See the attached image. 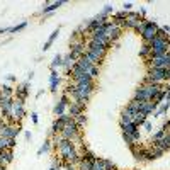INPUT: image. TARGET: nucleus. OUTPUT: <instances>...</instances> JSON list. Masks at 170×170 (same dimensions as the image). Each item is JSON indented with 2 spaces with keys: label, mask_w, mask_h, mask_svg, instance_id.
I'll return each instance as SVG.
<instances>
[{
  "label": "nucleus",
  "mask_w": 170,
  "mask_h": 170,
  "mask_svg": "<svg viewBox=\"0 0 170 170\" xmlns=\"http://www.w3.org/2000/svg\"><path fill=\"white\" fill-rule=\"evenodd\" d=\"M24 104H26V99L14 97V104H12V116L16 117L17 121H22V119L26 117V109H24Z\"/></svg>",
  "instance_id": "1"
},
{
  "label": "nucleus",
  "mask_w": 170,
  "mask_h": 170,
  "mask_svg": "<svg viewBox=\"0 0 170 170\" xmlns=\"http://www.w3.org/2000/svg\"><path fill=\"white\" fill-rule=\"evenodd\" d=\"M80 131H82V129H80V128L77 126L75 119H72L70 122H66V124H65L63 131H61L60 134H61V138H63V139H73L75 136H77V134L80 133Z\"/></svg>",
  "instance_id": "2"
},
{
  "label": "nucleus",
  "mask_w": 170,
  "mask_h": 170,
  "mask_svg": "<svg viewBox=\"0 0 170 170\" xmlns=\"http://www.w3.org/2000/svg\"><path fill=\"white\" fill-rule=\"evenodd\" d=\"M158 24L155 21H150L146 22V29L143 31V34H141V39H143V42H150L151 39H153L155 36H157V29H158Z\"/></svg>",
  "instance_id": "3"
},
{
  "label": "nucleus",
  "mask_w": 170,
  "mask_h": 170,
  "mask_svg": "<svg viewBox=\"0 0 170 170\" xmlns=\"http://www.w3.org/2000/svg\"><path fill=\"white\" fill-rule=\"evenodd\" d=\"M70 104H72L70 97H68V95H61L60 102H56V106L53 107L54 116H61V114H65V112H66V107H68Z\"/></svg>",
  "instance_id": "4"
},
{
  "label": "nucleus",
  "mask_w": 170,
  "mask_h": 170,
  "mask_svg": "<svg viewBox=\"0 0 170 170\" xmlns=\"http://www.w3.org/2000/svg\"><path fill=\"white\" fill-rule=\"evenodd\" d=\"M85 107H87V102H80V101H75L68 106V114L72 117L78 116V114H84L85 112Z\"/></svg>",
  "instance_id": "5"
},
{
  "label": "nucleus",
  "mask_w": 170,
  "mask_h": 170,
  "mask_svg": "<svg viewBox=\"0 0 170 170\" xmlns=\"http://www.w3.org/2000/svg\"><path fill=\"white\" fill-rule=\"evenodd\" d=\"M60 84H61V77H60L58 70H51V75H49V90H51V94L58 92Z\"/></svg>",
  "instance_id": "6"
},
{
  "label": "nucleus",
  "mask_w": 170,
  "mask_h": 170,
  "mask_svg": "<svg viewBox=\"0 0 170 170\" xmlns=\"http://www.w3.org/2000/svg\"><path fill=\"white\" fill-rule=\"evenodd\" d=\"M66 2L65 0H58V2H53V4H48V2H44V7L41 9V12L39 14H42V16H48V14H51V12L58 10L61 5H65Z\"/></svg>",
  "instance_id": "7"
},
{
  "label": "nucleus",
  "mask_w": 170,
  "mask_h": 170,
  "mask_svg": "<svg viewBox=\"0 0 170 170\" xmlns=\"http://www.w3.org/2000/svg\"><path fill=\"white\" fill-rule=\"evenodd\" d=\"M138 117V112H131L129 109H122L121 111V121L119 122H122V124H129V122H134V119Z\"/></svg>",
  "instance_id": "8"
},
{
  "label": "nucleus",
  "mask_w": 170,
  "mask_h": 170,
  "mask_svg": "<svg viewBox=\"0 0 170 170\" xmlns=\"http://www.w3.org/2000/svg\"><path fill=\"white\" fill-rule=\"evenodd\" d=\"M75 66H77V68H80L82 72H84V73H89V75H90L92 68H94L95 65H92L90 61H87V60L80 58V60H77V63H75Z\"/></svg>",
  "instance_id": "9"
},
{
  "label": "nucleus",
  "mask_w": 170,
  "mask_h": 170,
  "mask_svg": "<svg viewBox=\"0 0 170 170\" xmlns=\"http://www.w3.org/2000/svg\"><path fill=\"white\" fill-rule=\"evenodd\" d=\"M29 84H31V82H24V84L19 85V87L16 89V95H14V97L27 99V95H29Z\"/></svg>",
  "instance_id": "10"
},
{
  "label": "nucleus",
  "mask_w": 170,
  "mask_h": 170,
  "mask_svg": "<svg viewBox=\"0 0 170 170\" xmlns=\"http://www.w3.org/2000/svg\"><path fill=\"white\" fill-rule=\"evenodd\" d=\"M0 90H2V101L4 99H14V95H16V89H12L9 84H4L0 87Z\"/></svg>",
  "instance_id": "11"
},
{
  "label": "nucleus",
  "mask_w": 170,
  "mask_h": 170,
  "mask_svg": "<svg viewBox=\"0 0 170 170\" xmlns=\"http://www.w3.org/2000/svg\"><path fill=\"white\" fill-rule=\"evenodd\" d=\"M63 128H65V122L63 121L54 119V121H53V126H51V129H49V133H48V138H49V136H53V134H60L61 131H63Z\"/></svg>",
  "instance_id": "12"
},
{
  "label": "nucleus",
  "mask_w": 170,
  "mask_h": 170,
  "mask_svg": "<svg viewBox=\"0 0 170 170\" xmlns=\"http://www.w3.org/2000/svg\"><path fill=\"white\" fill-rule=\"evenodd\" d=\"M58 34H60V27H58V29H54V31L51 32V34H49L48 41L44 42V46H42V51H44V53H46V51H48V49L51 48V46H53V42L56 41V37H58Z\"/></svg>",
  "instance_id": "13"
},
{
  "label": "nucleus",
  "mask_w": 170,
  "mask_h": 170,
  "mask_svg": "<svg viewBox=\"0 0 170 170\" xmlns=\"http://www.w3.org/2000/svg\"><path fill=\"white\" fill-rule=\"evenodd\" d=\"M169 109H170V101H163V102H162V104H160V106H158V109H157V111L153 112V116H155V117L165 116V114H167V111H169Z\"/></svg>",
  "instance_id": "14"
},
{
  "label": "nucleus",
  "mask_w": 170,
  "mask_h": 170,
  "mask_svg": "<svg viewBox=\"0 0 170 170\" xmlns=\"http://www.w3.org/2000/svg\"><path fill=\"white\" fill-rule=\"evenodd\" d=\"M119 126H121L122 133L124 134H133L136 129H138V126L134 124V122H129V124H122V122H119Z\"/></svg>",
  "instance_id": "15"
},
{
  "label": "nucleus",
  "mask_w": 170,
  "mask_h": 170,
  "mask_svg": "<svg viewBox=\"0 0 170 170\" xmlns=\"http://www.w3.org/2000/svg\"><path fill=\"white\" fill-rule=\"evenodd\" d=\"M63 66V56L61 54H56L53 58V61L49 63V70H58V68H61Z\"/></svg>",
  "instance_id": "16"
},
{
  "label": "nucleus",
  "mask_w": 170,
  "mask_h": 170,
  "mask_svg": "<svg viewBox=\"0 0 170 170\" xmlns=\"http://www.w3.org/2000/svg\"><path fill=\"white\" fill-rule=\"evenodd\" d=\"M126 109H129L131 112H139V109H141V102L136 101V99H131V101L126 104Z\"/></svg>",
  "instance_id": "17"
},
{
  "label": "nucleus",
  "mask_w": 170,
  "mask_h": 170,
  "mask_svg": "<svg viewBox=\"0 0 170 170\" xmlns=\"http://www.w3.org/2000/svg\"><path fill=\"white\" fill-rule=\"evenodd\" d=\"M150 54H151V48H150V44H148V42H143V44H141V48H139V58L146 60Z\"/></svg>",
  "instance_id": "18"
},
{
  "label": "nucleus",
  "mask_w": 170,
  "mask_h": 170,
  "mask_svg": "<svg viewBox=\"0 0 170 170\" xmlns=\"http://www.w3.org/2000/svg\"><path fill=\"white\" fill-rule=\"evenodd\" d=\"M51 148H53V146H51V139H49V138H46V139H44V143L41 145V148L37 150V155L46 153V151H49Z\"/></svg>",
  "instance_id": "19"
},
{
  "label": "nucleus",
  "mask_w": 170,
  "mask_h": 170,
  "mask_svg": "<svg viewBox=\"0 0 170 170\" xmlns=\"http://www.w3.org/2000/svg\"><path fill=\"white\" fill-rule=\"evenodd\" d=\"M92 170H106V163H104V158H99V157H97L95 162L92 163Z\"/></svg>",
  "instance_id": "20"
},
{
  "label": "nucleus",
  "mask_w": 170,
  "mask_h": 170,
  "mask_svg": "<svg viewBox=\"0 0 170 170\" xmlns=\"http://www.w3.org/2000/svg\"><path fill=\"white\" fill-rule=\"evenodd\" d=\"M73 119H75V122H77V126H78L80 129H82V128L85 126V122H87V116H85V112H84V114H78V116H75Z\"/></svg>",
  "instance_id": "21"
},
{
  "label": "nucleus",
  "mask_w": 170,
  "mask_h": 170,
  "mask_svg": "<svg viewBox=\"0 0 170 170\" xmlns=\"http://www.w3.org/2000/svg\"><path fill=\"white\" fill-rule=\"evenodd\" d=\"M111 14H114V7L111 5V4H106L104 5V9H102V12L99 14V16H104V17H109Z\"/></svg>",
  "instance_id": "22"
},
{
  "label": "nucleus",
  "mask_w": 170,
  "mask_h": 170,
  "mask_svg": "<svg viewBox=\"0 0 170 170\" xmlns=\"http://www.w3.org/2000/svg\"><path fill=\"white\" fill-rule=\"evenodd\" d=\"M92 163L94 162H89V160L82 158V162L78 163V170H92Z\"/></svg>",
  "instance_id": "23"
},
{
  "label": "nucleus",
  "mask_w": 170,
  "mask_h": 170,
  "mask_svg": "<svg viewBox=\"0 0 170 170\" xmlns=\"http://www.w3.org/2000/svg\"><path fill=\"white\" fill-rule=\"evenodd\" d=\"M26 27H27V21H22L21 24L12 26V27H10V32H12V34H16V32H21L22 29H26Z\"/></svg>",
  "instance_id": "24"
},
{
  "label": "nucleus",
  "mask_w": 170,
  "mask_h": 170,
  "mask_svg": "<svg viewBox=\"0 0 170 170\" xmlns=\"http://www.w3.org/2000/svg\"><path fill=\"white\" fill-rule=\"evenodd\" d=\"M146 119H148V117L145 116V114H141V112H138V117H136V119H134V124H136V126L138 128H141L145 124V121H146Z\"/></svg>",
  "instance_id": "25"
},
{
  "label": "nucleus",
  "mask_w": 170,
  "mask_h": 170,
  "mask_svg": "<svg viewBox=\"0 0 170 170\" xmlns=\"http://www.w3.org/2000/svg\"><path fill=\"white\" fill-rule=\"evenodd\" d=\"M0 165L5 167V169H7V165H9V160H7V150L0 151Z\"/></svg>",
  "instance_id": "26"
},
{
  "label": "nucleus",
  "mask_w": 170,
  "mask_h": 170,
  "mask_svg": "<svg viewBox=\"0 0 170 170\" xmlns=\"http://www.w3.org/2000/svg\"><path fill=\"white\" fill-rule=\"evenodd\" d=\"M53 169H56V170H60V169H63V160L60 158V157H54L53 158V165H51Z\"/></svg>",
  "instance_id": "27"
},
{
  "label": "nucleus",
  "mask_w": 170,
  "mask_h": 170,
  "mask_svg": "<svg viewBox=\"0 0 170 170\" xmlns=\"http://www.w3.org/2000/svg\"><path fill=\"white\" fill-rule=\"evenodd\" d=\"M165 134H167V131H163V129H158L157 133L153 134V138H151V141H160V139L163 138Z\"/></svg>",
  "instance_id": "28"
},
{
  "label": "nucleus",
  "mask_w": 170,
  "mask_h": 170,
  "mask_svg": "<svg viewBox=\"0 0 170 170\" xmlns=\"http://www.w3.org/2000/svg\"><path fill=\"white\" fill-rule=\"evenodd\" d=\"M122 139L126 141V145H128V146H131L133 143H136V141L133 139V136H131V134H124V133H122Z\"/></svg>",
  "instance_id": "29"
},
{
  "label": "nucleus",
  "mask_w": 170,
  "mask_h": 170,
  "mask_svg": "<svg viewBox=\"0 0 170 170\" xmlns=\"http://www.w3.org/2000/svg\"><path fill=\"white\" fill-rule=\"evenodd\" d=\"M133 157L138 160V162H145V151H143V148L139 150V151H136V153H133Z\"/></svg>",
  "instance_id": "30"
},
{
  "label": "nucleus",
  "mask_w": 170,
  "mask_h": 170,
  "mask_svg": "<svg viewBox=\"0 0 170 170\" xmlns=\"http://www.w3.org/2000/svg\"><path fill=\"white\" fill-rule=\"evenodd\" d=\"M104 163H106V170H116V165H114V162L104 158Z\"/></svg>",
  "instance_id": "31"
},
{
  "label": "nucleus",
  "mask_w": 170,
  "mask_h": 170,
  "mask_svg": "<svg viewBox=\"0 0 170 170\" xmlns=\"http://www.w3.org/2000/svg\"><path fill=\"white\" fill-rule=\"evenodd\" d=\"M7 143H9V138H0V151L7 150Z\"/></svg>",
  "instance_id": "32"
},
{
  "label": "nucleus",
  "mask_w": 170,
  "mask_h": 170,
  "mask_svg": "<svg viewBox=\"0 0 170 170\" xmlns=\"http://www.w3.org/2000/svg\"><path fill=\"white\" fill-rule=\"evenodd\" d=\"M131 136H133V139H134V141H138V143L141 141V133H139V128L136 129V131H134L133 134H131Z\"/></svg>",
  "instance_id": "33"
},
{
  "label": "nucleus",
  "mask_w": 170,
  "mask_h": 170,
  "mask_svg": "<svg viewBox=\"0 0 170 170\" xmlns=\"http://www.w3.org/2000/svg\"><path fill=\"white\" fill-rule=\"evenodd\" d=\"M131 9H133V4H131V2H124V4H122V10L131 12Z\"/></svg>",
  "instance_id": "34"
},
{
  "label": "nucleus",
  "mask_w": 170,
  "mask_h": 170,
  "mask_svg": "<svg viewBox=\"0 0 170 170\" xmlns=\"http://www.w3.org/2000/svg\"><path fill=\"white\" fill-rule=\"evenodd\" d=\"M31 121L34 122V124H37V122H39V116H37V112H36V111H32V112H31Z\"/></svg>",
  "instance_id": "35"
},
{
  "label": "nucleus",
  "mask_w": 170,
  "mask_h": 170,
  "mask_svg": "<svg viewBox=\"0 0 170 170\" xmlns=\"http://www.w3.org/2000/svg\"><path fill=\"white\" fill-rule=\"evenodd\" d=\"M16 138H9V143H7V148H10V150H14L16 148Z\"/></svg>",
  "instance_id": "36"
},
{
  "label": "nucleus",
  "mask_w": 170,
  "mask_h": 170,
  "mask_svg": "<svg viewBox=\"0 0 170 170\" xmlns=\"http://www.w3.org/2000/svg\"><path fill=\"white\" fill-rule=\"evenodd\" d=\"M143 128L146 129V131H151V129H153V124H151V122L146 119V121H145V124H143Z\"/></svg>",
  "instance_id": "37"
},
{
  "label": "nucleus",
  "mask_w": 170,
  "mask_h": 170,
  "mask_svg": "<svg viewBox=\"0 0 170 170\" xmlns=\"http://www.w3.org/2000/svg\"><path fill=\"white\" fill-rule=\"evenodd\" d=\"M5 32H10V27H4V29H0V36H4Z\"/></svg>",
  "instance_id": "38"
},
{
  "label": "nucleus",
  "mask_w": 170,
  "mask_h": 170,
  "mask_svg": "<svg viewBox=\"0 0 170 170\" xmlns=\"http://www.w3.org/2000/svg\"><path fill=\"white\" fill-rule=\"evenodd\" d=\"M24 136H26V139H27V141H31V138H32L31 131H26V133H24Z\"/></svg>",
  "instance_id": "39"
},
{
  "label": "nucleus",
  "mask_w": 170,
  "mask_h": 170,
  "mask_svg": "<svg viewBox=\"0 0 170 170\" xmlns=\"http://www.w3.org/2000/svg\"><path fill=\"white\" fill-rule=\"evenodd\" d=\"M32 78H34V72H29V73H27V82H31Z\"/></svg>",
  "instance_id": "40"
},
{
  "label": "nucleus",
  "mask_w": 170,
  "mask_h": 170,
  "mask_svg": "<svg viewBox=\"0 0 170 170\" xmlns=\"http://www.w3.org/2000/svg\"><path fill=\"white\" fill-rule=\"evenodd\" d=\"M170 78V68H165V80Z\"/></svg>",
  "instance_id": "41"
},
{
  "label": "nucleus",
  "mask_w": 170,
  "mask_h": 170,
  "mask_svg": "<svg viewBox=\"0 0 170 170\" xmlns=\"http://www.w3.org/2000/svg\"><path fill=\"white\" fill-rule=\"evenodd\" d=\"M7 80L9 82H16V75H7Z\"/></svg>",
  "instance_id": "42"
},
{
  "label": "nucleus",
  "mask_w": 170,
  "mask_h": 170,
  "mask_svg": "<svg viewBox=\"0 0 170 170\" xmlns=\"http://www.w3.org/2000/svg\"><path fill=\"white\" fill-rule=\"evenodd\" d=\"M162 29H163V31H165V32H167V34L170 36V26H162Z\"/></svg>",
  "instance_id": "43"
},
{
  "label": "nucleus",
  "mask_w": 170,
  "mask_h": 170,
  "mask_svg": "<svg viewBox=\"0 0 170 170\" xmlns=\"http://www.w3.org/2000/svg\"><path fill=\"white\" fill-rule=\"evenodd\" d=\"M167 58H170V48H169V51H167Z\"/></svg>",
  "instance_id": "44"
},
{
  "label": "nucleus",
  "mask_w": 170,
  "mask_h": 170,
  "mask_svg": "<svg viewBox=\"0 0 170 170\" xmlns=\"http://www.w3.org/2000/svg\"><path fill=\"white\" fill-rule=\"evenodd\" d=\"M0 170H7V169H5V167H2V165H0Z\"/></svg>",
  "instance_id": "45"
},
{
  "label": "nucleus",
  "mask_w": 170,
  "mask_h": 170,
  "mask_svg": "<svg viewBox=\"0 0 170 170\" xmlns=\"http://www.w3.org/2000/svg\"><path fill=\"white\" fill-rule=\"evenodd\" d=\"M49 170H56V169H53V167H51V169H49Z\"/></svg>",
  "instance_id": "46"
},
{
  "label": "nucleus",
  "mask_w": 170,
  "mask_h": 170,
  "mask_svg": "<svg viewBox=\"0 0 170 170\" xmlns=\"http://www.w3.org/2000/svg\"><path fill=\"white\" fill-rule=\"evenodd\" d=\"M167 133H170V129H169V131H167Z\"/></svg>",
  "instance_id": "47"
},
{
  "label": "nucleus",
  "mask_w": 170,
  "mask_h": 170,
  "mask_svg": "<svg viewBox=\"0 0 170 170\" xmlns=\"http://www.w3.org/2000/svg\"><path fill=\"white\" fill-rule=\"evenodd\" d=\"M116 170H117V169H116Z\"/></svg>",
  "instance_id": "48"
}]
</instances>
